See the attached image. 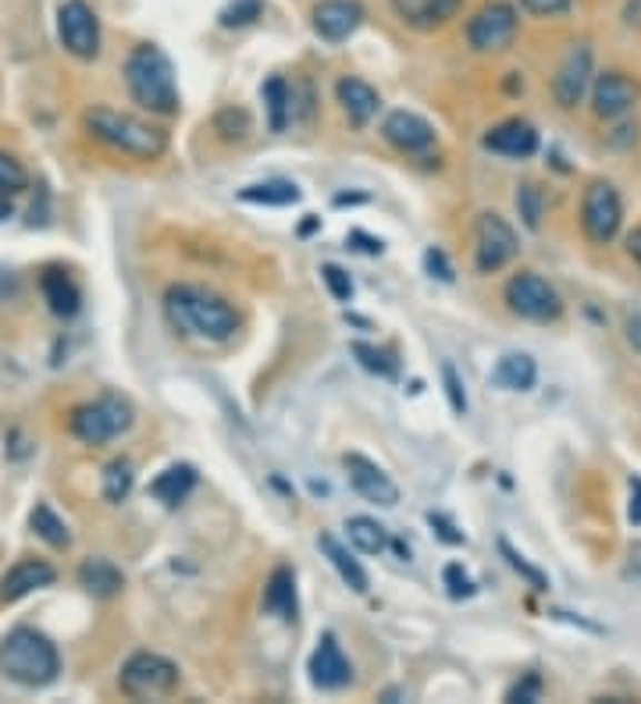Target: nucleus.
<instances>
[{
  "mask_svg": "<svg viewBox=\"0 0 641 704\" xmlns=\"http://www.w3.org/2000/svg\"><path fill=\"white\" fill-rule=\"evenodd\" d=\"M164 316L179 334L200 342H229L239 331L236 306L200 285H171L164 292Z\"/></svg>",
  "mask_w": 641,
  "mask_h": 704,
  "instance_id": "f257e3e1",
  "label": "nucleus"
},
{
  "mask_svg": "<svg viewBox=\"0 0 641 704\" xmlns=\"http://www.w3.org/2000/svg\"><path fill=\"white\" fill-rule=\"evenodd\" d=\"M129 86V97L140 103L143 111L171 118L179 114V86H176V68H171V58L158 43H140L129 50L126 68H121Z\"/></svg>",
  "mask_w": 641,
  "mask_h": 704,
  "instance_id": "f03ea898",
  "label": "nucleus"
},
{
  "mask_svg": "<svg viewBox=\"0 0 641 704\" xmlns=\"http://www.w3.org/2000/svg\"><path fill=\"white\" fill-rule=\"evenodd\" d=\"M0 673L11 683L40 691L50 686L61 673V655L50 637H43L32 626H14L4 641H0Z\"/></svg>",
  "mask_w": 641,
  "mask_h": 704,
  "instance_id": "7ed1b4c3",
  "label": "nucleus"
},
{
  "mask_svg": "<svg viewBox=\"0 0 641 704\" xmlns=\"http://www.w3.org/2000/svg\"><path fill=\"white\" fill-rule=\"evenodd\" d=\"M82 125L97 143L111 147L114 153H126L132 161H158V157L168 150V135L158 125H150V121H140L132 114L111 111V108H90L82 118Z\"/></svg>",
  "mask_w": 641,
  "mask_h": 704,
  "instance_id": "20e7f679",
  "label": "nucleus"
},
{
  "mask_svg": "<svg viewBox=\"0 0 641 704\" xmlns=\"http://www.w3.org/2000/svg\"><path fill=\"white\" fill-rule=\"evenodd\" d=\"M179 665L158 655V651H136V655L126 658L118 673V686L121 694L132 701H158V697H171L179 691Z\"/></svg>",
  "mask_w": 641,
  "mask_h": 704,
  "instance_id": "39448f33",
  "label": "nucleus"
},
{
  "mask_svg": "<svg viewBox=\"0 0 641 704\" xmlns=\"http://www.w3.org/2000/svg\"><path fill=\"white\" fill-rule=\"evenodd\" d=\"M132 428V406L121 395H100L97 402H82L68 413V431H72L82 445H108L118 434Z\"/></svg>",
  "mask_w": 641,
  "mask_h": 704,
  "instance_id": "423d86ee",
  "label": "nucleus"
},
{
  "mask_svg": "<svg viewBox=\"0 0 641 704\" xmlns=\"http://www.w3.org/2000/svg\"><path fill=\"white\" fill-rule=\"evenodd\" d=\"M517 32H521V11L510 0H489L471 14L463 37L474 54H502V50L513 47Z\"/></svg>",
  "mask_w": 641,
  "mask_h": 704,
  "instance_id": "0eeeda50",
  "label": "nucleus"
},
{
  "mask_svg": "<svg viewBox=\"0 0 641 704\" xmlns=\"http://www.w3.org/2000/svg\"><path fill=\"white\" fill-rule=\"evenodd\" d=\"M502 295H507L510 313H517L521 321L552 324L563 316V295L557 292V285H549V281L534 271H517L507 281V292Z\"/></svg>",
  "mask_w": 641,
  "mask_h": 704,
  "instance_id": "6e6552de",
  "label": "nucleus"
},
{
  "mask_svg": "<svg viewBox=\"0 0 641 704\" xmlns=\"http://www.w3.org/2000/svg\"><path fill=\"white\" fill-rule=\"evenodd\" d=\"M620 224H623V203H620V192L613 182L595 179L588 182L584 197H581V232L588 242L595 245H610L620 235Z\"/></svg>",
  "mask_w": 641,
  "mask_h": 704,
  "instance_id": "1a4fd4ad",
  "label": "nucleus"
},
{
  "mask_svg": "<svg viewBox=\"0 0 641 704\" xmlns=\"http://www.w3.org/2000/svg\"><path fill=\"white\" fill-rule=\"evenodd\" d=\"M521 253V239H517L513 224L507 218L484 210L474 221V268L478 274H499L513 257Z\"/></svg>",
  "mask_w": 641,
  "mask_h": 704,
  "instance_id": "9d476101",
  "label": "nucleus"
},
{
  "mask_svg": "<svg viewBox=\"0 0 641 704\" xmlns=\"http://www.w3.org/2000/svg\"><path fill=\"white\" fill-rule=\"evenodd\" d=\"M592 79H595V54H592V43H570L567 54L557 68V79H552V100H557L560 111H574L578 103L588 97L592 90Z\"/></svg>",
  "mask_w": 641,
  "mask_h": 704,
  "instance_id": "9b49d317",
  "label": "nucleus"
},
{
  "mask_svg": "<svg viewBox=\"0 0 641 704\" xmlns=\"http://www.w3.org/2000/svg\"><path fill=\"white\" fill-rule=\"evenodd\" d=\"M58 40L79 61L100 58V19L86 0H64L58 8Z\"/></svg>",
  "mask_w": 641,
  "mask_h": 704,
  "instance_id": "f8f14e48",
  "label": "nucleus"
},
{
  "mask_svg": "<svg viewBox=\"0 0 641 704\" xmlns=\"http://www.w3.org/2000/svg\"><path fill=\"white\" fill-rule=\"evenodd\" d=\"M592 111L595 118L602 121H617V118H628L638 100H641V86L628 76L620 72V68H610V72H599L592 79Z\"/></svg>",
  "mask_w": 641,
  "mask_h": 704,
  "instance_id": "ddd939ff",
  "label": "nucleus"
},
{
  "mask_svg": "<svg viewBox=\"0 0 641 704\" xmlns=\"http://www.w3.org/2000/svg\"><path fill=\"white\" fill-rule=\"evenodd\" d=\"M342 466H345V477H350V487L363 502H374L385 509L400 502V487H395V481L378 463H371L368 455H360V452L342 455Z\"/></svg>",
  "mask_w": 641,
  "mask_h": 704,
  "instance_id": "4468645a",
  "label": "nucleus"
},
{
  "mask_svg": "<svg viewBox=\"0 0 641 704\" xmlns=\"http://www.w3.org/2000/svg\"><path fill=\"white\" fill-rule=\"evenodd\" d=\"M310 26L324 43H345L363 26L360 0H318L310 11Z\"/></svg>",
  "mask_w": 641,
  "mask_h": 704,
  "instance_id": "2eb2a0df",
  "label": "nucleus"
},
{
  "mask_svg": "<svg viewBox=\"0 0 641 704\" xmlns=\"http://www.w3.org/2000/svg\"><path fill=\"white\" fill-rule=\"evenodd\" d=\"M481 147L495 157H510V161H528L539 153V129L524 118H507L481 135Z\"/></svg>",
  "mask_w": 641,
  "mask_h": 704,
  "instance_id": "dca6fc26",
  "label": "nucleus"
},
{
  "mask_svg": "<svg viewBox=\"0 0 641 704\" xmlns=\"http://www.w3.org/2000/svg\"><path fill=\"white\" fill-rule=\"evenodd\" d=\"M307 673L318 691H342V686H350L353 665L342 655V644L335 641V633H321L314 655L307 662Z\"/></svg>",
  "mask_w": 641,
  "mask_h": 704,
  "instance_id": "f3484780",
  "label": "nucleus"
},
{
  "mask_svg": "<svg viewBox=\"0 0 641 704\" xmlns=\"http://www.w3.org/2000/svg\"><path fill=\"white\" fill-rule=\"evenodd\" d=\"M381 139H385L392 150L418 157L435 147V129H431L428 118L413 114V111H392L385 121H381Z\"/></svg>",
  "mask_w": 641,
  "mask_h": 704,
  "instance_id": "a211bd4d",
  "label": "nucleus"
},
{
  "mask_svg": "<svg viewBox=\"0 0 641 704\" xmlns=\"http://www.w3.org/2000/svg\"><path fill=\"white\" fill-rule=\"evenodd\" d=\"M463 0H392V11L413 32H439L457 19Z\"/></svg>",
  "mask_w": 641,
  "mask_h": 704,
  "instance_id": "6ab92c4d",
  "label": "nucleus"
},
{
  "mask_svg": "<svg viewBox=\"0 0 641 704\" xmlns=\"http://www.w3.org/2000/svg\"><path fill=\"white\" fill-rule=\"evenodd\" d=\"M54 580H58V570L50 566V562L22 559L4 573V580H0V602H22V597L32 591L54 587Z\"/></svg>",
  "mask_w": 641,
  "mask_h": 704,
  "instance_id": "aec40b11",
  "label": "nucleus"
},
{
  "mask_svg": "<svg viewBox=\"0 0 641 704\" xmlns=\"http://www.w3.org/2000/svg\"><path fill=\"white\" fill-rule=\"evenodd\" d=\"M335 100H339L342 114L350 118L353 129H368L378 114V108H381V97H378L374 86L357 79V76H342L335 82Z\"/></svg>",
  "mask_w": 641,
  "mask_h": 704,
  "instance_id": "412c9836",
  "label": "nucleus"
},
{
  "mask_svg": "<svg viewBox=\"0 0 641 704\" xmlns=\"http://www.w3.org/2000/svg\"><path fill=\"white\" fill-rule=\"evenodd\" d=\"M264 612L274 615V620L292 623L300 615V597H297V573L289 566H279L268 576L264 587Z\"/></svg>",
  "mask_w": 641,
  "mask_h": 704,
  "instance_id": "4be33fe9",
  "label": "nucleus"
},
{
  "mask_svg": "<svg viewBox=\"0 0 641 704\" xmlns=\"http://www.w3.org/2000/svg\"><path fill=\"white\" fill-rule=\"evenodd\" d=\"M79 584H82L86 594H93V597H100V602H108V597H118L121 587H126V573H121L111 559L93 555V559H86L82 566H79Z\"/></svg>",
  "mask_w": 641,
  "mask_h": 704,
  "instance_id": "5701e85b",
  "label": "nucleus"
},
{
  "mask_svg": "<svg viewBox=\"0 0 641 704\" xmlns=\"http://www.w3.org/2000/svg\"><path fill=\"white\" fill-rule=\"evenodd\" d=\"M40 289H43V299H47V306L54 316L72 321V316L82 310V292L61 268H47L43 278H40Z\"/></svg>",
  "mask_w": 641,
  "mask_h": 704,
  "instance_id": "b1692460",
  "label": "nucleus"
},
{
  "mask_svg": "<svg viewBox=\"0 0 641 704\" xmlns=\"http://www.w3.org/2000/svg\"><path fill=\"white\" fill-rule=\"evenodd\" d=\"M193 487H197V466L176 463V466H168L164 473L153 477L150 495L158 499L161 505H168V509H179L189 495H193Z\"/></svg>",
  "mask_w": 641,
  "mask_h": 704,
  "instance_id": "393cba45",
  "label": "nucleus"
},
{
  "mask_svg": "<svg viewBox=\"0 0 641 704\" xmlns=\"http://www.w3.org/2000/svg\"><path fill=\"white\" fill-rule=\"evenodd\" d=\"M534 381H539V363H534L528 352H510L492 371V384L502 392H531Z\"/></svg>",
  "mask_w": 641,
  "mask_h": 704,
  "instance_id": "a878e982",
  "label": "nucleus"
},
{
  "mask_svg": "<svg viewBox=\"0 0 641 704\" xmlns=\"http://www.w3.org/2000/svg\"><path fill=\"white\" fill-rule=\"evenodd\" d=\"M318 549H321V552H324V559L335 566V573L342 576V584H345V587H350L353 594H368L371 580H368V573H363V566L353 559V552L345 549L342 541H335L332 534H321V537H318Z\"/></svg>",
  "mask_w": 641,
  "mask_h": 704,
  "instance_id": "bb28decb",
  "label": "nucleus"
},
{
  "mask_svg": "<svg viewBox=\"0 0 641 704\" xmlns=\"http://www.w3.org/2000/svg\"><path fill=\"white\" fill-rule=\"evenodd\" d=\"M261 97L268 103V125H271V132H286L289 121L297 118V111H292V86L282 76H271L264 82Z\"/></svg>",
  "mask_w": 641,
  "mask_h": 704,
  "instance_id": "cd10ccee",
  "label": "nucleus"
},
{
  "mask_svg": "<svg viewBox=\"0 0 641 704\" xmlns=\"http://www.w3.org/2000/svg\"><path fill=\"white\" fill-rule=\"evenodd\" d=\"M345 537H350V544L363 555H381L392 544L385 526H381L378 520H371V516H350V520H345Z\"/></svg>",
  "mask_w": 641,
  "mask_h": 704,
  "instance_id": "c85d7f7f",
  "label": "nucleus"
},
{
  "mask_svg": "<svg viewBox=\"0 0 641 704\" xmlns=\"http://www.w3.org/2000/svg\"><path fill=\"white\" fill-rule=\"evenodd\" d=\"M29 526H32V534H37L43 544H50V549H58V552L72 549V531H68V523L47 502H40L37 509H32Z\"/></svg>",
  "mask_w": 641,
  "mask_h": 704,
  "instance_id": "c756f323",
  "label": "nucleus"
},
{
  "mask_svg": "<svg viewBox=\"0 0 641 704\" xmlns=\"http://www.w3.org/2000/svg\"><path fill=\"white\" fill-rule=\"evenodd\" d=\"M300 197L303 192L286 179L257 182V185H247L239 192L242 203H261V207H289V203H300Z\"/></svg>",
  "mask_w": 641,
  "mask_h": 704,
  "instance_id": "7c9ffc66",
  "label": "nucleus"
},
{
  "mask_svg": "<svg viewBox=\"0 0 641 704\" xmlns=\"http://www.w3.org/2000/svg\"><path fill=\"white\" fill-rule=\"evenodd\" d=\"M132 484H136V466L132 460H111L103 466V499L111 505L126 502L132 495Z\"/></svg>",
  "mask_w": 641,
  "mask_h": 704,
  "instance_id": "2f4dec72",
  "label": "nucleus"
},
{
  "mask_svg": "<svg viewBox=\"0 0 641 704\" xmlns=\"http://www.w3.org/2000/svg\"><path fill=\"white\" fill-rule=\"evenodd\" d=\"M350 349H353L357 363H360L368 374H378V378H385V381H395V374H400V363L392 360L389 349H378V345H371V342H353Z\"/></svg>",
  "mask_w": 641,
  "mask_h": 704,
  "instance_id": "473e14b6",
  "label": "nucleus"
},
{
  "mask_svg": "<svg viewBox=\"0 0 641 704\" xmlns=\"http://www.w3.org/2000/svg\"><path fill=\"white\" fill-rule=\"evenodd\" d=\"M517 210H521V218L524 224L531 228V232H539L542 228V218H545V197H542V189L539 185H517Z\"/></svg>",
  "mask_w": 641,
  "mask_h": 704,
  "instance_id": "72a5a7b5",
  "label": "nucleus"
},
{
  "mask_svg": "<svg viewBox=\"0 0 641 704\" xmlns=\"http://www.w3.org/2000/svg\"><path fill=\"white\" fill-rule=\"evenodd\" d=\"M29 189V174H26V168L14 161L11 153H4L0 150V197L4 200H11V197H19V192H26Z\"/></svg>",
  "mask_w": 641,
  "mask_h": 704,
  "instance_id": "f704fd0d",
  "label": "nucleus"
},
{
  "mask_svg": "<svg viewBox=\"0 0 641 704\" xmlns=\"http://www.w3.org/2000/svg\"><path fill=\"white\" fill-rule=\"evenodd\" d=\"M261 14H264V0H232L229 8H221L218 22L224 29H242V26L261 19Z\"/></svg>",
  "mask_w": 641,
  "mask_h": 704,
  "instance_id": "c9c22d12",
  "label": "nucleus"
},
{
  "mask_svg": "<svg viewBox=\"0 0 641 704\" xmlns=\"http://www.w3.org/2000/svg\"><path fill=\"white\" fill-rule=\"evenodd\" d=\"M499 552H502V559L510 562V570H517V573H521V576L528 580V584H531L534 591H549V576H545L539 566H531V562H528L521 552H517V549H513V544H510L507 537L499 541Z\"/></svg>",
  "mask_w": 641,
  "mask_h": 704,
  "instance_id": "e433bc0d",
  "label": "nucleus"
},
{
  "mask_svg": "<svg viewBox=\"0 0 641 704\" xmlns=\"http://www.w3.org/2000/svg\"><path fill=\"white\" fill-rule=\"evenodd\" d=\"M442 384H445V399H449V410H453L457 416L467 413V392H463V381L457 374L453 363H442Z\"/></svg>",
  "mask_w": 641,
  "mask_h": 704,
  "instance_id": "4c0bfd02",
  "label": "nucleus"
},
{
  "mask_svg": "<svg viewBox=\"0 0 641 704\" xmlns=\"http://www.w3.org/2000/svg\"><path fill=\"white\" fill-rule=\"evenodd\" d=\"M521 11H528L531 19H563L574 11V0H521Z\"/></svg>",
  "mask_w": 641,
  "mask_h": 704,
  "instance_id": "58836bf2",
  "label": "nucleus"
},
{
  "mask_svg": "<svg viewBox=\"0 0 641 704\" xmlns=\"http://www.w3.org/2000/svg\"><path fill=\"white\" fill-rule=\"evenodd\" d=\"M321 281L328 285V292L339 299V303H350V299H353V281H350V274H345L342 268H335V263H324V268H321Z\"/></svg>",
  "mask_w": 641,
  "mask_h": 704,
  "instance_id": "ea45409f",
  "label": "nucleus"
},
{
  "mask_svg": "<svg viewBox=\"0 0 641 704\" xmlns=\"http://www.w3.org/2000/svg\"><path fill=\"white\" fill-rule=\"evenodd\" d=\"M442 580H445V587H449V597H457V602H460V597H471V594L478 591L474 580L467 576V570L460 566V562H449L445 573H442Z\"/></svg>",
  "mask_w": 641,
  "mask_h": 704,
  "instance_id": "a19ab883",
  "label": "nucleus"
},
{
  "mask_svg": "<svg viewBox=\"0 0 641 704\" xmlns=\"http://www.w3.org/2000/svg\"><path fill=\"white\" fill-rule=\"evenodd\" d=\"M214 129L221 132V139H242V135L250 132V118H247V111L229 108V111H221V114H218Z\"/></svg>",
  "mask_w": 641,
  "mask_h": 704,
  "instance_id": "79ce46f5",
  "label": "nucleus"
},
{
  "mask_svg": "<svg viewBox=\"0 0 641 704\" xmlns=\"http://www.w3.org/2000/svg\"><path fill=\"white\" fill-rule=\"evenodd\" d=\"M539 697H542V680L534 673H528L521 683H513L507 694V701H539Z\"/></svg>",
  "mask_w": 641,
  "mask_h": 704,
  "instance_id": "37998d69",
  "label": "nucleus"
},
{
  "mask_svg": "<svg viewBox=\"0 0 641 704\" xmlns=\"http://www.w3.org/2000/svg\"><path fill=\"white\" fill-rule=\"evenodd\" d=\"M424 268H428V274H431V278H439V281H453V278H457V274H453V268H449L445 253H442V250H435V245H431V250L424 253Z\"/></svg>",
  "mask_w": 641,
  "mask_h": 704,
  "instance_id": "c03bdc74",
  "label": "nucleus"
},
{
  "mask_svg": "<svg viewBox=\"0 0 641 704\" xmlns=\"http://www.w3.org/2000/svg\"><path fill=\"white\" fill-rule=\"evenodd\" d=\"M428 523L435 526V531H439V537H442L445 544H463V534H457V526L449 523L445 516H439V513H428Z\"/></svg>",
  "mask_w": 641,
  "mask_h": 704,
  "instance_id": "a18cd8bd",
  "label": "nucleus"
},
{
  "mask_svg": "<svg viewBox=\"0 0 641 704\" xmlns=\"http://www.w3.org/2000/svg\"><path fill=\"white\" fill-rule=\"evenodd\" d=\"M631 487V499H628V520L631 526H641V477H631L628 481Z\"/></svg>",
  "mask_w": 641,
  "mask_h": 704,
  "instance_id": "49530a36",
  "label": "nucleus"
},
{
  "mask_svg": "<svg viewBox=\"0 0 641 704\" xmlns=\"http://www.w3.org/2000/svg\"><path fill=\"white\" fill-rule=\"evenodd\" d=\"M623 576H628L631 584L641 587V544H631V549H628V562H623Z\"/></svg>",
  "mask_w": 641,
  "mask_h": 704,
  "instance_id": "de8ad7c7",
  "label": "nucleus"
},
{
  "mask_svg": "<svg viewBox=\"0 0 641 704\" xmlns=\"http://www.w3.org/2000/svg\"><path fill=\"white\" fill-rule=\"evenodd\" d=\"M623 331H628V345L641 356V313H631L628 324H623Z\"/></svg>",
  "mask_w": 641,
  "mask_h": 704,
  "instance_id": "09e8293b",
  "label": "nucleus"
},
{
  "mask_svg": "<svg viewBox=\"0 0 641 704\" xmlns=\"http://www.w3.org/2000/svg\"><path fill=\"white\" fill-rule=\"evenodd\" d=\"M350 239L363 242V245H360V250H363V253H374V257H378L381 250H385V242H381V239H368V235H363V232H353Z\"/></svg>",
  "mask_w": 641,
  "mask_h": 704,
  "instance_id": "8fccbe9b",
  "label": "nucleus"
},
{
  "mask_svg": "<svg viewBox=\"0 0 641 704\" xmlns=\"http://www.w3.org/2000/svg\"><path fill=\"white\" fill-rule=\"evenodd\" d=\"M628 253H631V260L641 268V228H634V232L628 235Z\"/></svg>",
  "mask_w": 641,
  "mask_h": 704,
  "instance_id": "3c124183",
  "label": "nucleus"
},
{
  "mask_svg": "<svg viewBox=\"0 0 641 704\" xmlns=\"http://www.w3.org/2000/svg\"><path fill=\"white\" fill-rule=\"evenodd\" d=\"M4 218H11V200L0 197V221H4Z\"/></svg>",
  "mask_w": 641,
  "mask_h": 704,
  "instance_id": "603ef678",
  "label": "nucleus"
}]
</instances>
